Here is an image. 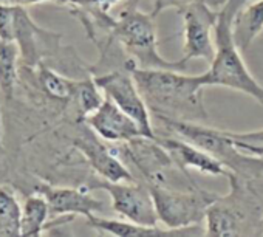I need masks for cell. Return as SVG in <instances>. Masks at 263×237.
Listing matches in <instances>:
<instances>
[{
  "label": "cell",
  "mask_w": 263,
  "mask_h": 237,
  "mask_svg": "<svg viewBox=\"0 0 263 237\" xmlns=\"http://www.w3.org/2000/svg\"><path fill=\"white\" fill-rule=\"evenodd\" d=\"M135 82L155 116L183 121H204L208 112L203 102L200 75H186L183 70L130 67Z\"/></svg>",
  "instance_id": "6da1fadb"
},
{
  "label": "cell",
  "mask_w": 263,
  "mask_h": 237,
  "mask_svg": "<svg viewBox=\"0 0 263 237\" xmlns=\"http://www.w3.org/2000/svg\"><path fill=\"white\" fill-rule=\"evenodd\" d=\"M246 0H226L217 13L215 22V54L209 68L200 75L203 87H224L251 96L263 104V85L248 70L241 51L234 39V19Z\"/></svg>",
  "instance_id": "7a4b0ae2"
},
{
  "label": "cell",
  "mask_w": 263,
  "mask_h": 237,
  "mask_svg": "<svg viewBox=\"0 0 263 237\" xmlns=\"http://www.w3.org/2000/svg\"><path fill=\"white\" fill-rule=\"evenodd\" d=\"M96 24L108 31V34L119 44L132 67L183 71L187 68L180 61L171 62L158 53L155 17L152 13L141 11L135 4L128 5L118 17H111L107 13L102 14Z\"/></svg>",
  "instance_id": "3957f363"
},
{
  "label": "cell",
  "mask_w": 263,
  "mask_h": 237,
  "mask_svg": "<svg viewBox=\"0 0 263 237\" xmlns=\"http://www.w3.org/2000/svg\"><path fill=\"white\" fill-rule=\"evenodd\" d=\"M157 208L160 223L172 231L183 234H197V225L204 220L211 203L218 197L198 185L187 189H174L166 183L147 185Z\"/></svg>",
  "instance_id": "277c9868"
},
{
  "label": "cell",
  "mask_w": 263,
  "mask_h": 237,
  "mask_svg": "<svg viewBox=\"0 0 263 237\" xmlns=\"http://www.w3.org/2000/svg\"><path fill=\"white\" fill-rule=\"evenodd\" d=\"M93 78L104 92L105 98L111 99L122 112H125L140 126L144 137L157 138L151 120V108L141 95L130 68H115L107 73H96Z\"/></svg>",
  "instance_id": "5b68a950"
},
{
  "label": "cell",
  "mask_w": 263,
  "mask_h": 237,
  "mask_svg": "<svg viewBox=\"0 0 263 237\" xmlns=\"http://www.w3.org/2000/svg\"><path fill=\"white\" fill-rule=\"evenodd\" d=\"M88 189H102L111 198L113 211L134 223L144 226H160L157 208L146 183L135 181H107L98 178Z\"/></svg>",
  "instance_id": "8992f818"
},
{
  "label": "cell",
  "mask_w": 263,
  "mask_h": 237,
  "mask_svg": "<svg viewBox=\"0 0 263 237\" xmlns=\"http://www.w3.org/2000/svg\"><path fill=\"white\" fill-rule=\"evenodd\" d=\"M183 16V56L178 59L184 67L194 59H203L211 62L215 54V31L217 13H214L206 0L187 5L180 11Z\"/></svg>",
  "instance_id": "52a82bcc"
},
{
  "label": "cell",
  "mask_w": 263,
  "mask_h": 237,
  "mask_svg": "<svg viewBox=\"0 0 263 237\" xmlns=\"http://www.w3.org/2000/svg\"><path fill=\"white\" fill-rule=\"evenodd\" d=\"M116 152L128 165L135 166L146 185L164 183L167 171L175 166L171 154L160 144V141L144 135L119 143Z\"/></svg>",
  "instance_id": "ba28073f"
},
{
  "label": "cell",
  "mask_w": 263,
  "mask_h": 237,
  "mask_svg": "<svg viewBox=\"0 0 263 237\" xmlns=\"http://www.w3.org/2000/svg\"><path fill=\"white\" fill-rule=\"evenodd\" d=\"M59 41L61 34L41 28L24 7L16 5L14 42L21 50V59L27 65L36 67L44 58L59 51Z\"/></svg>",
  "instance_id": "9c48e42d"
},
{
  "label": "cell",
  "mask_w": 263,
  "mask_h": 237,
  "mask_svg": "<svg viewBox=\"0 0 263 237\" xmlns=\"http://www.w3.org/2000/svg\"><path fill=\"white\" fill-rule=\"evenodd\" d=\"M74 148L84 155L96 175L107 181H135L138 180L124 163L119 154L102 141L91 131L74 141Z\"/></svg>",
  "instance_id": "30bf717a"
},
{
  "label": "cell",
  "mask_w": 263,
  "mask_h": 237,
  "mask_svg": "<svg viewBox=\"0 0 263 237\" xmlns=\"http://www.w3.org/2000/svg\"><path fill=\"white\" fill-rule=\"evenodd\" d=\"M85 123L101 140L113 144L125 143L143 135L140 126L108 98H105L93 113L85 116Z\"/></svg>",
  "instance_id": "8fae6325"
},
{
  "label": "cell",
  "mask_w": 263,
  "mask_h": 237,
  "mask_svg": "<svg viewBox=\"0 0 263 237\" xmlns=\"http://www.w3.org/2000/svg\"><path fill=\"white\" fill-rule=\"evenodd\" d=\"M157 140L171 154L175 166L187 178H192L189 175V169H195L201 174L214 175V177H226V174L229 172L228 168L218 158H215L204 149L198 148L197 144H194L181 137L180 138L157 137Z\"/></svg>",
  "instance_id": "7c38bea8"
},
{
  "label": "cell",
  "mask_w": 263,
  "mask_h": 237,
  "mask_svg": "<svg viewBox=\"0 0 263 237\" xmlns=\"http://www.w3.org/2000/svg\"><path fill=\"white\" fill-rule=\"evenodd\" d=\"M41 192L50 206V212L58 217H74L98 214L104 209V203L88 194V189L79 188H53L42 185L36 189Z\"/></svg>",
  "instance_id": "4fadbf2b"
},
{
  "label": "cell",
  "mask_w": 263,
  "mask_h": 237,
  "mask_svg": "<svg viewBox=\"0 0 263 237\" xmlns=\"http://www.w3.org/2000/svg\"><path fill=\"white\" fill-rule=\"evenodd\" d=\"M88 226L93 229L110 234V235H118V237H144V235H184L180 231H172L164 226H144L138 225L130 220H118V218H107L98 214L88 215L87 217Z\"/></svg>",
  "instance_id": "5bb4252c"
},
{
  "label": "cell",
  "mask_w": 263,
  "mask_h": 237,
  "mask_svg": "<svg viewBox=\"0 0 263 237\" xmlns=\"http://www.w3.org/2000/svg\"><path fill=\"white\" fill-rule=\"evenodd\" d=\"M263 31V0L243 4L234 19V39L240 51H246Z\"/></svg>",
  "instance_id": "9a60e30c"
},
{
  "label": "cell",
  "mask_w": 263,
  "mask_h": 237,
  "mask_svg": "<svg viewBox=\"0 0 263 237\" xmlns=\"http://www.w3.org/2000/svg\"><path fill=\"white\" fill-rule=\"evenodd\" d=\"M50 206L47 198L37 192L30 195L22 206V218H21V235H41L47 228Z\"/></svg>",
  "instance_id": "2e32d148"
},
{
  "label": "cell",
  "mask_w": 263,
  "mask_h": 237,
  "mask_svg": "<svg viewBox=\"0 0 263 237\" xmlns=\"http://www.w3.org/2000/svg\"><path fill=\"white\" fill-rule=\"evenodd\" d=\"M37 79H39V85L42 87V90L51 99L62 101V102H71V99L74 96L76 85H78L76 79H68L67 76H62L45 65L39 67Z\"/></svg>",
  "instance_id": "e0dca14e"
},
{
  "label": "cell",
  "mask_w": 263,
  "mask_h": 237,
  "mask_svg": "<svg viewBox=\"0 0 263 237\" xmlns=\"http://www.w3.org/2000/svg\"><path fill=\"white\" fill-rule=\"evenodd\" d=\"M21 50L16 42L0 38V90L4 95H11L17 79V62Z\"/></svg>",
  "instance_id": "ac0fdd59"
},
{
  "label": "cell",
  "mask_w": 263,
  "mask_h": 237,
  "mask_svg": "<svg viewBox=\"0 0 263 237\" xmlns=\"http://www.w3.org/2000/svg\"><path fill=\"white\" fill-rule=\"evenodd\" d=\"M22 206L16 195L0 186V235H21Z\"/></svg>",
  "instance_id": "d6986e66"
},
{
  "label": "cell",
  "mask_w": 263,
  "mask_h": 237,
  "mask_svg": "<svg viewBox=\"0 0 263 237\" xmlns=\"http://www.w3.org/2000/svg\"><path fill=\"white\" fill-rule=\"evenodd\" d=\"M105 99L104 92L101 87L96 84L95 78H85V79H78V85L74 90V96L71 102H74L78 113L82 120H85V116L93 113Z\"/></svg>",
  "instance_id": "ffe728a7"
},
{
  "label": "cell",
  "mask_w": 263,
  "mask_h": 237,
  "mask_svg": "<svg viewBox=\"0 0 263 237\" xmlns=\"http://www.w3.org/2000/svg\"><path fill=\"white\" fill-rule=\"evenodd\" d=\"M231 143L241 154L263 158V129L251 132H231L224 131Z\"/></svg>",
  "instance_id": "44dd1931"
},
{
  "label": "cell",
  "mask_w": 263,
  "mask_h": 237,
  "mask_svg": "<svg viewBox=\"0 0 263 237\" xmlns=\"http://www.w3.org/2000/svg\"><path fill=\"white\" fill-rule=\"evenodd\" d=\"M16 5L0 4V38L14 42Z\"/></svg>",
  "instance_id": "7402d4cb"
},
{
  "label": "cell",
  "mask_w": 263,
  "mask_h": 237,
  "mask_svg": "<svg viewBox=\"0 0 263 237\" xmlns=\"http://www.w3.org/2000/svg\"><path fill=\"white\" fill-rule=\"evenodd\" d=\"M122 0H59V4L73 5L78 10H98V11H108L116 4Z\"/></svg>",
  "instance_id": "603a6c76"
},
{
  "label": "cell",
  "mask_w": 263,
  "mask_h": 237,
  "mask_svg": "<svg viewBox=\"0 0 263 237\" xmlns=\"http://www.w3.org/2000/svg\"><path fill=\"white\" fill-rule=\"evenodd\" d=\"M197 2V0H154V8H152V16L157 19L163 11L169 8H175L178 11L184 10L187 5Z\"/></svg>",
  "instance_id": "cb8c5ba5"
},
{
  "label": "cell",
  "mask_w": 263,
  "mask_h": 237,
  "mask_svg": "<svg viewBox=\"0 0 263 237\" xmlns=\"http://www.w3.org/2000/svg\"><path fill=\"white\" fill-rule=\"evenodd\" d=\"M14 5H21V7H28V5H37L42 2H48V0H13Z\"/></svg>",
  "instance_id": "d4e9b609"
},
{
  "label": "cell",
  "mask_w": 263,
  "mask_h": 237,
  "mask_svg": "<svg viewBox=\"0 0 263 237\" xmlns=\"http://www.w3.org/2000/svg\"><path fill=\"white\" fill-rule=\"evenodd\" d=\"M56 2H59V0H56Z\"/></svg>",
  "instance_id": "484cf974"
}]
</instances>
